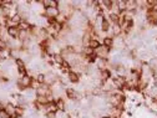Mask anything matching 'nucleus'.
Instances as JSON below:
<instances>
[{"label": "nucleus", "instance_id": "13", "mask_svg": "<svg viewBox=\"0 0 157 118\" xmlns=\"http://www.w3.org/2000/svg\"><path fill=\"white\" fill-rule=\"evenodd\" d=\"M17 28L20 29V30H25V31H29V30L31 29V25H30V24H29L26 20H24V21H23L20 25H19Z\"/></svg>", "mask_w": 157, "mask_h": 118}, {"label": "nucleus", "instance_id": "2", "mask_svg": "<svg viewBox=\"0 0 157 118\" xmlns=\"http://www.w3.org/2000/svg\"><path fill=\"white\" fill-rule=\"evenodd\" d=\"M36 94H37V96H50V94H51V88H50V86H48V85H45V83L40 85V86L36 88Z\"/></svg>", "mask_w": 157, "mask_h": 118}, {"label": "nucleus", "instance_id": "16", "mask_svg": "<svg viewBox=\"0 0 157 118\" xmlns=\"http://www.w3.org/2000/svg\"><path fill=\"white\" fill-rule=\"evenodd\" d=\"M46 118H56V112H46Z\"/></svg>", "mask_w": 157, "mask_h": 118}, {"label": "nucleus", "instance_id": "1", "mask_svg": "<svg viewBox=\"0 0 157 118\" xmlns=\"http://www.w3.org/2000/svg\"><path fill=\"white\" fill-rule=\"evenodd\" d=\"M110 52H111V49L101 45L100 47H97L95 50V56L99 57V58H102V60H109L110 58Z\"/></svg>", "mask_w": 157, "mask_h": 118}, {"label": "nucleus", "instance_id": "12", "mask_svg": "<svg viewBox=\"0 0 157 118\" xmlns=\"http://www.w3.org/2000/svg\"><path fill=\"white\" fill-rule=\"evenodd\" d=\"M102 45L112 50V49H113V39H111V37H106V39H104V40H102Z\"/></svg>", "mask_w": 157, "mask_h": 118}, {"label": "nucleus", "instance_id": "11", "mask_svg": "<svg viewBox=\"0 0 157 118\" xmlns=\"http://www.w3.org/2000/svg\"><path fill=\"white\" fill-rule=\"evenodd\" d=\"M35 102H36V103H39V105L46 106V105L49 103V98H48V96H37Z\"/></svg>", "mask_w": 157, "mask_h": 118}, {"label": "nucleus", "instance_id": "17", "mask_svg": "<svg viewBox=\"0 0 157 118\" xmlns=\"http://www.w3.org/2000/svg\"><path fill=\"white\" fill-rule=\"evenodd\" d=\"M156 102H157V101H156Z\"/></svg>", "mask_w": 157, "mask_h": 118}, {"label": "nucleus", "instance_id": "7", "mask_svg": "<svg viewBox=\"0 0 157 118\" xmlns=\"http://www.w3.org/2000/svg\"><path fill=\"white\" fill-rule=\"evenodd\" d=\"M5 112L9 114L10 118H11V117H16V106H15L14 103L9 102V103L6 105V107H5Z\"/></svg>", "mask_w": 157, "mask_h": 118}, {"label": "nucleus", "instance_id": "8", "mask_svg": "<svg viewBox=\"0 0 157 118\" xmlns=\"http://www.w3.org/2000/svg\"><path fill=\"white\" fill-rule=\"evenodd\" d=\"M8 34L11 39H19V34H20V29L16 28H8Z\"/></svg>", "mask_w": 157, "mask_h": 118}, {"label": "nucleus", "instance_id": "5", "mask_svg": "<svg viewBox=\"0 0 157 118\" xmlns=\"http://www.w3.org/2000/svg\"><path fill=\"white\" fill-rule=\"evenodd\" d=\"M126 11H130V13L137 11V2L136 0H126Z\"/></svg>", "mask_w": 157, "mask_h": 118}, {"label": "nucleus", "instance_id": "4", "mask_svg": "<svg viewBox=\"0 0 157 118\" xmlns=\"http://www.w3.org/2000/svg\"><path fill=\"white\" fill-rule=\"evenodd\" d=\"M67 77H69L70 83H80V81H81V76L74 71L67 72Z\"/></svg>", "mask_w": 157, "mask_h": 118}, {"label": "nucleus", "instance_id": "14", "mask_svg": "<svg viewBox=\"0 0 157 118\" xmlns=\"http://www.w3.org/2000/svg\"><path fill=\"white\" fill-rule=\"evenodd\" d=\"M117 5H119V9H120L121 14L126 13V0H119V2H117Z\"/></svg>", "mask_w": 157, "mask_h": 118}, {"label": "nucleus", "instance_id": "10", "mask_svg": "<svg viewBox=\"0 0 157 118\" xmlns=\"http://www.w3.org/2000/svg\"><path fill=\"white\" fill-rule=\"evenodd\" d=\"M55 105L57 107V111H66V101L64 98H60V100L55 101Z\"/></svg>", "mask_w": 157, "mask_h": 118}, {"label": "nucleus", "instance_id": "15", "mask_svg": "<svg viewBox=\"0 0 157 118\" xmlns=\"http://www.w3.org/2000/svg\"><path fill=\"white\" fill-rule=\"evenodd\" d=\"M34 78H35V80H36L39 83H40V85L45 83V75H44V73H37Z\"/></svg>", "mask_w": 157, "mask_h": 118}, {"label": "nucleus", "instance_id": "6", "mask_svg": "<svg viewBox=\"0 0 157 118\" xmlns=\"http://www.w3.org/2000/svg\"><path fill=\"white\" fill-rule=\"evenodd\" d=\"M99 78H100V81L104 83V82H106V81H109L110 78H112V75H111V71L110 70H104V71H100V76H99Z\"/></svg>", "mask_w": 157, "mask_h": 118}, {"label": "nucleus", "instance_id": "3", "mask_svg": "<svg viewBox=\"0 0 157 118\" xmlns=\"http://www.w3.org/2000/svg\"><path fill=\"white\" fill-rule=\"evenodd\" d=\"M59 14H60V11H59L57 8H48V9H45L44 16L46 19H56Z\"/></svg>", "mask_w": 157, "mask_h": 118}, {"label": "nucleus", "instance_id": "9", "mask_svg": "<svg viewBox=\"0 0 157 118\" xmlns=\"http://www.w3.org/2000/svg\"><path fill=\"white\" fill-rule=\"evenodd\" d=\"M43 6L44 9L48 8H57L59 6V2H55V0H43Z\"/></svg>", "mask_w": 157, "mask_h": 118}]
</instances>
